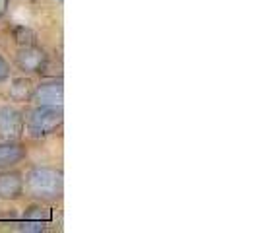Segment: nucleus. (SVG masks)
<instances>
[{"instance_id": "obj_12", "label": "nucleus", "mask_w": 258, "mask_h": 233, "mask_svg": "<svg viewBox=\"0 0 258 233\" xmlns=\"http://www.w3.org/2000/svg\"><path fill=\"white\" fill-rule=\"evenodd\" d=\"M10 78H12V65L4 54H0V86H6Z\"/></svg>"}, {"instance_id": "obj_4", "label": "nucleus", "mask_w": 258, "mask_h": 233, "mask_svg": "<svg viewBox=\"0 0 258 233\" xmlns=\"http://www.w3.org/2000/svg\"><path fill=\"white\" fill-rule=\"evenodd\" d=\"M26 136V109L16 103H0V140H22Z\"/></svg>"}, {"instance_id": "obj_2", "label": "nucleus", "mask_w": 258, "mask_h": 233, "mask_svg": "<svg viewBox=\"0 0 258 233\" xmlns=\"http://www.w3.org/2000/svg\"><path fill=\"white\" fill-rule=\"evenodd\" d=\"M64 111L56 105H33L26 109V136L45 140L62 130Z\"/></svg>"}, {"instance_id": "obj_7", "label": "nucleus", "mask_w": 258, "mask_h": 233, "mask_svg": "<svg viewBox=\"0 0 258 233\" xmlns=\"http://www.w3.org/2000/svg\"><path fill=\"white\" fill-rule=\"evenodd\" d=\"M29 157V148L24 140H0V171L20 167Z\"/></svg>"}, {"instance_id": "obj_5", "label": "nucleus", "mask_w": 258, "mask_h": 233, "mask_svg": "<svg viewBox=\"0 0 258 233\" xmlns=\"http://www.w3.org/2000/svg\"><path fill=\"white\" fill-rule=\"evenodd\" d=\"M62 101H64V82L60 76H45L33 86V93H31L33 105L62 107Z\"/></svg>"}, {"instance_id": "obj_1", "label": "nucleus", "mask_w": 258, "mask_h": 233, "mask_svg": "<svg viewBox=\"0 0 258 233\" xmlns=\"http://www.w3.org/2000/svg\"><path fill=\"white\" fill-rule=\"evenodd\" d=\"M24 196L31 202L58 204L64 196V173L56 165H31L24 171Z\"/></svg>"}, {"instance_id": "obj_14", "label": "nucleus", "mask_w": 258, "mask_h": 233, "mask_svg": "<svg viewBox=\"0 0 258 233\" xmlns=\"http://www.w3.org/2000/svg\"><path fill=\"white\" fill-rule=\"evenodd\" d=\"M56 2H62V0H56Z\"/></svg>"}, {"instance_id": "obj_11", "label": "nucleus", "mask_w": 258, "mask_h": 233, "mask_svg": "<svg viewBox=\"0 0 258 233\" xmlns=\"http://www.w3.org/2000/svg\"><path fill=\"white\" fill-rule=\"evenodd\" d=\"M47 225H49V223H45V221L24 220V221H20V223H16V229H18V231H26V233H43L49 229Z\"/></svg>"}, {"instance_id": "obj_13", "label": "nucleus", "mask_w": 258, "mask_h": 233, "mask_svg": "<svg viewBox=\"0 0 258 233\" xmlns=\"http://www.w3.org/2000/svg\"><path fill=\"white\" fill-rule=\"evenodd\" d=\"M10 12V0H0V22Z\"/></svg>"}, {"instance_id": "obj_10", "label": "nucleus", "mask_w": 258, "mask_h": 233, "mask_svg": "<svg viewBox=\"0 0 258 233\" xmlns=\"http://www.w3.org/2000/svg\"><path fill=\"white\" fill-rule=\"evenodd\" d=\"M22 218H24V220L45 221V223H49V221H51V218H52V214H51V210H47V204H41V202H31L29 206L24 208Z\"/></svg>"}, {"instance_id": "obj_8", "label": "nucleus", "mask_w": 258, "mask_h": 233, "mask_svg": "<svg viewBox=\"0 0 258 233\" xmlns=\"http://www.w3.org/2000/svg\"><path fill=\"white\" fill-rule=\"evenodd\" d=\"M6 84H8L6 86V99L10 103H16V105L31 103V93H33V86H35V82L31 80V76L22 74V76L10 78Z\"/></svg>"}, {"instance_id": "obj_6", "label": "nucleus", "mask_w": 258, "mask_h": 233, "mask_svg": "<svg viewBox=\"0 0 258 233\" xmlns=\"http://www.w3.org/2000/svg\"><path fill=\"white\" fill-rule=\"evenodd\" d=\"M24 198V171L20 167L0 171V200L18 202Z\"/></svg>"}, {"instance_id": "obj_9", "label": "nucleus", "mask_w": 258, "mask_h": 233, "mask_svg": "<svg viewBox=\"0 0 258 233\" xmlns=\"http://www.w3.org/2000/svg\"><path fill=\"white\" fill-rule=\"evenodd\" d=\"M8 35L12 39L14 47H27V45H37V33L27 26L22 24H14L8 27Z\"/></svg>"}, {"instance_id": "obj_3", "label": "nucleus", "mask_w": 258, "mask_h": 233, "mask_svg": "<svg viewBox=\"0 0 258 233\" xmlns=\"http://www.w3.org/2000/svg\"><path fill=\"white\" fill-rule=\"evenodd\" d=\"M12 65L20 74L45 78L49 66H51V56L39 45H27V47H18L14 51Z\"/></svg>"}]
</instances>
